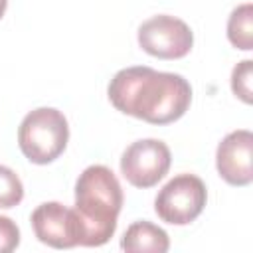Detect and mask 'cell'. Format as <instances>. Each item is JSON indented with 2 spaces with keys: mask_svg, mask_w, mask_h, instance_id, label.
<instances>
[{
  "mask_svg": "<svg viewBox=\"0 0 253 253\" xmlns=\"http://www.w3.org/2000/svg\"><path fill=\"white\" fill-rule=\"evenodd\" d=\"M107 95L117 111L150 125L176 123L192 103V87L182 75L156 71L146 65L117 71L107 87Z\"/></svg>",
  "mask_w": 253,
  "mask_h": 253,
  "instance_id": "obj_1",
  "label": "cell"
},
{
  "mask_svg": "<svg viewBox=\"0 0 253 253\" xmlns=\"http://www.w3.org/2000/svg\"><path fill=\"white\" fill-rule=\"evenodd\" d=\"M125 196L115 172L103 164L87 166L75 182L73 237L77 245L101 247L117 231Z\"/></svg>",
  "mask_w": 253,
  "mask_h": 253,
  "instance_id": "obj_2",
  "label": "cell"
},
{
  "mask_svg": "<svg viewBox=\"0 0 253 253\" xmlns=\"http://www.w3.org/2000/svg\"><path fill=\"white\" fill-rule=\"evenodd\" d=\"M69 142V125L61 111L40 107L30 111L18 126V146L32 164L57 160Z\"/></svg>",
  "mask_w": 253,
  "mask_h": 253,
  "instance_id": "obj_3",
  "label": "cell"
},
{
  "mask_svg": "<svg viewBox=\"0 0 253 253\" xmlns=\"http://www.w3.org/2000/svg\"><path fill=\"white\" fill-rule=\"evenodd\" d=\"M208 190L196 174H178L168 180L154 198L156 215L172 225H188L204 211Z\"/></svg>",
  "mask_w": 253,
  "mask_h": 253,
  "instance_id": "obj_4",
  "label": "cell"
},
{
  "mask_svg": "<svg viewBox=\"0 0 253 253\" xmlns=\"http://www.w3.org/2000/svg\"><path fill=\"white\" fill-rule=\"evenodd\" d=\"M138 45L158 59L186 57L194 45V32L190 26L170 14H158L138 26Z\"/></svg>",
  "mask_w": 253,
  "mask_h": 253,
  "instance_id": "obj_5",
  "label": "cell"
},
{
  "mask_svg": "<svg viewBox=\"0 0 253 253\" xmlns=\"http://www.w3.org/2000/svg\"><path fill=\"white\" fill-rule=\"evenodd\" d=\"M172 154L166 142L158 138H140L125 148L121 156V174L134 188L156 186L170 170Z\"/></svg>",
  "mask_w": 253,
  "mask_h": 253,
  "instance_id": "obj_6",
  "label": "cell"
},
{
  "mask_svg": "<svg viewBox=\"0 0 253 253\" xmlns=\"http://www.w3.org/2000/svg\"><path fill=\"white\" fill-rule=\"evenodd\" d=\"M253 132L239 128L221 138L215 150L217 174L231 186H249L253 182Z\"/></svg>",
  "mask_w": 253,
  "mask_h": 253,
  "instance_id": "obj_7",
  "label": "cell"
},
{
  "mask_svg": "<svg viewBox=\"0 0 253 253\" xmlns=\"http://www.w3.org/2000/svg\"><path fill=\"white\" fill-rule=\"evenodd\" d=\"M32 229L36 237L53 249L75 247L73 237V217L71 210L59 202H43L32 211Z\"/></svg>",
  "mask_w": 253,
  "mask_h": 253,
  "instance_id": "obj_8",
  "label": "cell"
},
{
  "mask_svg": "<svg viewBox=\"0 0 253 253\" xmlns=\"http://www.w3.org/2000/svg\"><path fill=\"white\" fill-rule=\"evenodd\" d=\"M121 247L128 253H166L170 249V237L162 227L142 219L126 227Z\"/></svg>",
  "mask_w": 253,
  "mask_h": 253,
  "instance_id": "obj_9",
  "label": "cell"
},
{
  "mask_svg": "<svg viewBox=\"0 0 253 253\" xmlns=\"http://www.w3.org/2000/svg\"><path fill=\"white\" fill-rule=\"evenodd\" d=\"M227 40L233 47L249 51L253 49V4H241L233 8L227 20Z\"/></svg>",
  "mask_w": 253,
  "mask_h": 253,
  "instance_id": "obj_10",
  "label": "cell"
},
{
  "mask_svg": "<svg viewBox=\"0 0 253 253\" xmlns=\"http://www.w3.org/2000/svg\"><path fill=\"white\" fill-rule=\"evenodd\" d=\"M22 200H24V184L20 176L12 168L0 164V210L16 208Z\"/></svg>",
  "mask_w": 253,
  "mask_h": 253,
  "instance_id": "obj_11",
  "label": "cell"
},
{
  "mask_svg": "<svg viewBox=\"0 0 253 253\" xmlns=\"http://www.w3.org/2000/svg\"><path fill=\"white\" fill-rule=\"evenodd\" d=\"M251 79H253V61L243 59L239 61L233 71H231V91L237 99H241L245 105L253 103V89H251Z\"/></svg>",
  "mask_w": 253,
  "mask_h": 253,
  "instance_id": "obj_12",
  "label": "cell"
},
{
  "mask_svg": "<svg viewBox=\"0 0 253 253\" xmlns=\"http://www.w3.org/2000/svg\"><path fill=\"white\" fill-rule=\"evenodd\" d=\"M20 245V227L6 215H0V253H10Z\"/></svg>",
  "mask_w": 253,
  "mask_h": 253,
  "instance_id": "obj_13",
  "label": "cell"
},
{
  "mask_svg": "<svg viewBox=\"0 0 253 253\" xmlns=\"http://www.w3.org/2000/svg\"><path fill=\"white\" fill-rule=\"evenodd\" d=\"M6 8H8V0H0V20H2V16H4Z\"/></svg>",
  "mask_w": 253,
  "mask_h": 253,
  "instance_id": "obj_14",
  "label": "cell"
}]
</instances>
